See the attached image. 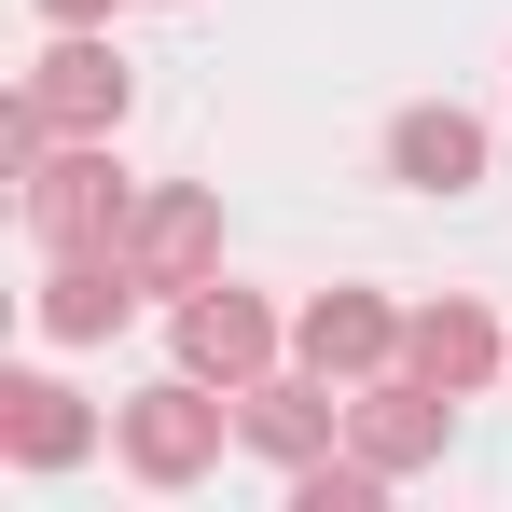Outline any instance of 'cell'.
<instances>
[{
  "mask_svg": "<svg viewBox=\"0 0 512 512\" xmlns=\"http://www.w3.org/2000/svg\"><path fill=\"white\" fill-rule=\"evenodd\" d=\"M14 208H28V250H125V180H111V139H42V167L14 180Z\"/></svg>",
  "mask_w": 512,
  "mask_h": 512,
  "instance_id": "7a4b0ae2",
  "label": "cell"
},
{
  "mask_svg": "<svg viewBox=\"0 0 512 512\" xmlns=\"http://www.w3.org/2000/svg\"><path fill=\"white\" fill-rule=\"evenodd\" d=\"M0 457H14V471H84L97 416L56 388V374H0Z\"/></svg>",
  "mask_w": 512,
  "mask_h": 512,
  "instance_id": "30bf717a",
  "label": "cell"
},
{
  "mask_svg": "<svg viewBox=\"0 0 512 512\" xmlns=\"http://www.w3.org/2000/svg\"><path fill=\"white\" fill-rule=\"evenodd\" d=\"M333 429H346L333 374H250V388H236V443H263L277 471H305V457H333Z\"/></svg>",
  "mask_w": 512,
  "mask_h": 512,
  "instance_id": "ba28073f",
  "label": "cell"
},
{
  "mask_svg": "<svg viewBox=\"0 0 512 512\" xmlns=\"http://www.w3.org/2000/svg\"><path fill=\"white\" fill-rule=\"evenodd\" d=\"M291 360L333 374V388H360V374L402 360V305H388V291H319V305L291 319Z\"/></svg>",
  "mask_w": 512,
  "mask_h": 512,
  "instance_id": "52a82bcc",
  "label": "cell"
},
{
  "mask_svg": "<svg viewBox=\"0 0 512 512\" xmlns=\"http://www.w3.org/2000/svg\"><path fill=\"white\" fill-rule=\"evenodd\" d=\"M402 360H416V374H443V388L471 402L485 374H512V333L471 305V291H443V305H416V319H402Z\"/></svg>",
  "mask_w": 512,
  "mask_h": 512,
  "instance_id": "8fae6325",
  "label": "cell"
},
{
  "mask_svg": "<svg viewBox=\"0 0 512 512\" xmlns=\"http://www.w3.org/2000/svg\"><path fill=\"white\" fill-rule=\"evenodd\" d=\"M28 111H42V125H56V139H111V125H125V56H111V42H97V28H56V42H42V70H28Z\"/></svg>",
  "mask_w": 512,
  "mask_h": 512,
  "instance_id": "8992f818",
  "label": "cell"
},
{
  "mask_svg": "<svg viewBox=\"0 0 512 512\" xmlns=\"http://www.w3.org/2000/svg\"><path fill=\"white\" fill-rule=\"evenodd\" d=\"M42 14H56V28H97V14H111V0H42Z\"/></svg>",
  "mask_w": 512,
  "mask_h": 512,
  "instance_id": "4fadbf2b",
  "label": "cell"
},
{
  "mask_svg": "<svg viewBox=\"0 0 512 512\" xmlns=\"http://www.w3.org/2000/svg\"><path fill=\"white\" fill-rule=\"evenodd\" d=\"M388 180H416V194H471V180H485V125L443 111V97H416V111L388 125Z\"/></svg>",
  "mask_w": 512,
  "mask_h": 512,
  "instance_id": "7c38bea8",
  "label": "cell"
},
{
  "mask_svg": "<svg viewBox=\"0 0 512 512\" xmlns=\"http://www.w3.org/2000/svg\"><path fill=\"white\" fill-rule=\"evenodd\" d=\"M443 443H457V388H443V374L388 360V374L346 388V457H374V471H429Z\"/></svg>",
  "mask_w": 512,
  "mask_h": 512,
  "instance_id": "3957f363",
  "label": "cell"
},
{
  "mask_svg": "<svg viewBox=\"0 0 512 512\" xmlns=\"http://www.w3.org/2000/svg\"><path fill=\"white\" fill-rule=\"evenodd\" d=\"M208 250H222V194H194V180H167V194H153V208H139V222H125V263H139V277H153V291H194V277H208Z\"/></svg>",
  "mask_w": 512,
  "mask_h": 512,
  "instance_id": "9c48e42d",
  "label": "cell"
},
{
  "mask_svg": "<svg viewBox=\"0 0 512 512\" xmlns=\"http://www.w3.org/2000/svg\"><path fill=\"white\" fill-rule=\"evenodd\" d=\"M167 333H180V360H194L208 388H250V374H277V346H291V333H277V305H263V291H222V277L180 291Z\"/></svg>",
  "mask_w": 512,
  "mask_h": 512,
  "instance_id": "277c9868",
  "label": "cell"
},
{
  "mask_svg": "<svg viewBox=\"0 0 512 512\" xmlns=\"http://www.w3.org/2000/svg\"><path fill=\"white\" fill-rule=\"evenodd\" d=\"M111 443H125L139 485H194V471H222V443H236V388H208V374L180 360L167 388H139V402L111 416Z\"/></svg>",
  "mask_w": 512,
  "mask_h": 512,
  "instance_id": "6da1fadb",
  "label": "cell"
},
{
  "mask_svg": "<svg viewBox=\"0 0 512 512\" xmlns=\"http://www.w3.org/2000/svg\"><path fill=\"white\" fill-rule=\"evenodd\" d=\"M139 263L125 250H42V291H28V319H42V346H97V333H125L139 319Z\"/></svg>",
  "mask_w": 512,
  "mask_h": 512,
  "instance_id": "5b68a950",
  "label": "cell"
}]
</instances>
